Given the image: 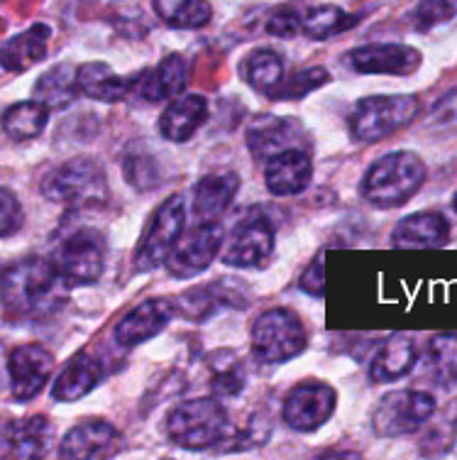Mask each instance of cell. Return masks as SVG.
I'll list each match as a JSON object with an SVG mask.
<instances>
[{
    "instance_id": "obj_1",
    "label": "cell",
    "mask_w": 457,
    "mask_h": 460,
    "mask_svg": "<svg viewBox=\"0 0 457 460\" xmlns=\"http://www.w3.org/2000/svg\"><path fill=\"white\" fill-rule=\"evenodd\" d=\"M59 275L52 260L22 257L0 275V301L10 319L25 321L44 316L59 301Z\"/></svg>"
},
{
    "instance_id": "obj_2",
    "label": "cell",
    "mask_w": 457,
    "mask_h": 460,
    "mask_svg": "<svg viewBox=\"0 0 457 460\" xmlns=\"http://www.w3.org/2000/svg\"><path fill=\"white\" fill-rule=\"evenodd\" d=\"M426 181V162L416 152H391L379 157L362 179V196L379 208L409 204Z\"/></svg>"
},
{
    "instance_id": "obj_3",
    "label": "cell",
    "mask_w": 457,
    "mask_h": 460,
    "mask_svg": "<svg viewBox=\"0 0 457 460\" xmlns=\"http://www.w3.org/2000/svg\"><path fill=\"white\" fill-rule=\"evenodd\" d=\"M42 194L74 211L101 208L108 201L106 172L91 157H74L44 177Z\"/></svg>"
},
{
    "instance_id": "obj_4",
    "label": "cell",
    "mask_w": 457,
    "mask_h": 460,
    "mask_svg": "<svg viewBox=\"0 0 457 460\" xmlns=\"http://www.w3.org/2000/svg\"><path fill=\"white\" fill-rule=\"evenodd\" d=\"M167 434L181 448L206 451L228 441L233 436V426L225 407L215 399H191L169 414Z\"/></svg>"
},
{
    "instance_id": "obj_5",
    "label": "cell",
    "mask_w": 457,
    "mask_h": 460,
    "mask_svg": "<svg viewBox=\"0 0 457 460\" xmlns=\"http://www.w3.org/2000/svg\"><path fill=\"white\" fill-rule=\"evenodd\" d=\"M421 113V101L411 93L399 96H367L355 103L350 113V130L355 140L372 145L411 125Z\"/></svg>"
},
{
    "instance_id": "obj_6",
    "label": "cell",
    "mask_w": 457,
    "mask_h": 460,
    "mask_svg": "<svg viewBox=\"0 0 457 460\" xmlns=\"http://www.w3.org/2000/svg\"><path fill=\"white\" fill-rule=\"evenodd\" d=\"M306 328L289 309H269L252 326V353L259 363L279 365L306 350Z\"/></svg>"
},
{
    "instance_id": "obj_7",
    "label": "cell",
    "mask_w": 457,
    "mask_h": 460,
    "mask_svg": "<svg viewBox=\"0 0 457 460\" xmlns=\"http://www.w3.org/2000/svg\"><path fill=\"white\" fill-rule=\"evenodd\" d=\"M52 265L66 287L98 282L106 265V245L96 230H74L54 250Z\"/></svg>"
},
{
    "instance_id": "obj_8",
    "label": "cell",
    "mask_w": 457,
    "mask_h": 460,
    "mask_svg": "<svg viewBox=\"0 0 457 460\" xmlns=\"http://www.w3.org/2000/svg\"><path fill=\"white\" fill-rule=\"evenodd\" d=\"M435 414V399L423 390H394L379 399L372 411V429L384 438H399L418 431Z\"/></svg>"
},
{
    "instance_id": "obj_9",
    "label": "cell",
    "mask_w": 457,
    "mask_h": 460,
    "mask_svg": "<svg viewBox=\"0 0 457 460\" xmlns=\"http://www.w3.org/2000/svg\"><path fill=\"white\" fill-rule=\"evenodd\" d=\"M186 223V204L184 196H169L164 204L159 206L147 228L142 233L140 243H137V252H135V265L140 267L142 272L154 270L162 262H167L171 250L184 235Z\"/></svg>"
},
{
    "instance_id": "obj_10",
    "label": "cell",
    "mask_w": 457,
    "mask_h": 460,
    "mask_svg": "<svg viewBox=\"0 0 457 460\" xmlns=\"http://www.w3.org/2000/svg\"><path fill=\"white\" fill-rule=\"evenodd\" d=\"M225 233L220 228V221H198L186 235L179 238V243L167 257L169 275L176 279H191L201 275L206 267L211 265L218 250L223 248Z\"/></svg>"
},
{
    "instance_id": "obj_11",
    "label": "cell",
    "mask_w": 457,
    "mask_h": 460,
    "mask_svg": "<svg viewBox=\"0 0 457 460\" xmlns=\"http://www.w3.org/2000/svg\"><path fill=\"white\" fill-rule=\"evenodd\" d=\"M274 250V228L264 216L255 213L245 221H240L230 230L223 250V262L230 267H259L267 265V260Z\"/></svg>"
},
{
    "instance_id": "obj_12",
    "label": "cell",
    "mask_w": 457,
    "mask_h": 460,
    "mask_svg": "<svg viewBox=\"0 0 457 460\" xmlns=\"http://www.w3.org/2000/svg\"><path fill=\"white\" fill-rule=\"evenodd\" d=\"M335 390L323 382H301L286 394L284 421L301 434L316 431L335 411Z\"/></svg>"
},
{
    "instance_id": "obj_13",
    "label": "cell",
    "mask_w": 457,
    "mask_h": 460,
    "mask_svg": "<svg viewBox=\"0 0 457 460\" xmlns=\"http://www.w3.org/2000/svg\"><path fill=\"white\" fill-rule=\"evenodd\" d=\"M54 370V355L37 343L13 348L8 355L10 394L18 402H30L44 390Z\"/></svg>"
},
{
    "instance_id": "obj_14",
    "label": "cell",
    "mask_w": 457,
    "mask_h": 460,
    "mask_svg": "<svg viewBox=\"0 0 457 460\" xmlns=\"http://www.w3.org/2000/svg\"><path fill=\"white\" fill-rule=\"evenodd\" d=\"M52 436L47 416L0 419V458H42Z\"/></svg>"
},
{
    "instance_id": "obj_15",
    "label": "cell",
    "mask_w": 457,
    "mask_h": 460,
    "mask_svg": "<svg viewBox=\"0 0 457 460\" xmlns=\"http://www.w3.org/2000/svg\"><path fill=\"white\" fill-rule=\"evenodd\" d=\"M120 446L123 438L113 424L101 419H88L64 436V441L59 443V456L71 460L110 458L120 451Z\"/></svg>"
},
{
    "instance_id": "obj_16",
    "label": "cell",
    "mask_w": 457,
    "mask_h": 460,
    "mask_svg": "<svg viewBox=\"0 0 457 460\" xmlns=\"http://www.w3.org/2000/svg\"><path fill=\"white\" fill-rule=\"evenodd\" d=\"M347 62L360 74L409 76L421 66V52L409 45H365L352 49Z\"/></svg>"
},
{
    "instance_id": "obj_17",
    "label": "cell",
    "mask_w": 457,
    "mask_h": 460,
    "mask_svg": "<svg viewBox=\"0 0 457 460\" xmlns=\"http://www.w3.org/2000/svg\"><path fill=\"white\" fill-rule=\"evenodd\" d=\"M174 319V306L167 299H147L137 304L135 309L115 326V341L123 348H135V345L150 341L157 333L169 326Z\"/></svg>"
},
{
    "instance_id": "obj_18",
    "label": "cell",
    "mask_w": 457,
    "mask_h": 460,
    "mask_svg": "<svg viewBox=\"0 0 457 460\" xmlns=\"http://www.w3.org/2000/svg\"><path fill=\"white\" fill-rule=\"evenodd\" d=\"M247 147L252 150L257 160H269L274 155L286 150H303V135L301 128L294 120L284 118H257L255 123L247 130Z\"/></svg>"
},
{
    "instance_id": "obj_19",
    "label": "cell",
    "mask_w": 457,
    "mask_h": 460,
    "mask_svg": "<svg viewBox=\"0 0 457 460\" xmlns=\"http://www.w3.org/2000/svg\"><path fill=\"white\" fill-rule=\"evenodd\" d=\"M186 84H189V64L181 54H169L154 69L135 79V91L150 103H162L181 96Z\"/></svg>"
},
{
    "instance_id": "obj_20",
    "label": "cell",
    "mask_w": 457,
    "mask_h": 460,
    "mask_svg": "<svg viewBox=\"0 0 457 460\" xmlns=\"http://www.w3.org/2000/svg\"><path fill=\"white\" fill-rule=\"evenodd\" d=\"M313 177V164L306 150H286L267 160L264 181L274 196L301 194Z\"/></svg>"
},
{
    "instance_id": "obj_21",
    "label": "cell",
    "mask_w": 457,
    "mask_h": 460,
    "mask_svg": "<svg viewBox=\"0 0 457 460\" xmlns=\"http://www.w3.org/2000/svg\"><path fill=\"white\" fill-rule=\"evenodd\" d=\"M450 240V221L440 211L406 216L391 235L394 248H443Z\"/></svg>"
},
{
    "instance_id": "obj_22",
    "label": "cell",
    "mask_w": 457,
    "mask_h": 460,
    "mask_svg": "<svg viewBox=\"0 0 457 460\" xmlns=\"http://www.w3.org/2000/svg\"><path fill=\"white\" fill-rule=\"evenodd\" d=\"M208 120V101L198 93L174 98L167 111L159 115V133L169 142H186Z\"/></svg>"
},
{
    "instance_id": "obj_23",
    "label": "cell",
    "mask_w": 457,
    "mask_h": 460,
    "mask_svg": "<svg viewBox=\"0 0 457 460\" xmlns=\"http://www.w3.org/2000/svg\"><path fill=\"white\" fill-rule=\"evenodd\" d=\"M240 179L235 172H213L196 184L194 213L198 221H220L235 201Z\"/></svg>"
},
{
    "instance_id": "obj_24",
    "label": "cell",
    "mask_w": 457,
    "mask_h": 460,
    "mask_svg": "<svg viewBox=\"0 0 457 460\" xmlns=\"http://www.w3.org/2000/svg\"><path fill=\"white\" fill-rule=\"evenodd\" d=\"M49 37H52V30L42 22H37L20 35L10 37L8 42L0 47V66L13 74L32 69L47 57Z\"/></svg>"
},
{
    "instance_id": "obj_25",
    "label": "cell",
    "mask_w": 457,
    "mask_h": 460,
    "mask_svg": "<svg viewBox=\"0 0 457 460\" xmlns=\"http://www.w3.org/2000/svg\"><path fill=\"white\" fill-rule=\"evenodd\" d=\"M76 86L83 96L101 103H120L135 91V79L118 76L108 64L88 62L76 69Z\"/></svg>"
},
{
    "instance_id": "obj_26",
    "label": "cell",
    "mask_w": 457,
    "mask_h": 460,
    "mask_svg": "<svg viewBox=\"0 0 457 460\" xmlns=\"http://www.w3.org/2000/svg\"><path fill=\"white\" fill-rule=\"evenodd\" d=\"M101 365L91 353L81 350L64 365L52 385V397L57 402H79L101 382Z\"/></svg>"
},
{
    "instance_id": "obj_27",
    "label": "cell",
    "mask_w": 457,
    "mask_h": 460,
    "mask_svg": "<svg viewBox=\"0 0 457 460\" xmlns=\"http://www.w3.org/2000/svg\"><path fill=\"white\" fill-rule=\"evenodd\" d=\"M416 343L406 333H396L382 345L372 358L370 377L372 382H396L406 377L416 365Z\"/></svg>"
},
{
    "instance_id": "obj_28",
    "label": "cell",
    "mask_w": 457,
    "mask_h": 460,
    "mask_svg": "<svg viewBox=\"0 0 457 460\" xmlns=\"http://www.w3.org/2000/svg\"><path fill=\"white\" fill-rule=\"evenodd\" d=\"M76 91V69H71L69 64H57L37 79L35 101L44 103L49 111H64L74 103Z\"/></svg>"
},
{
    "instance_id": "obj_29",
    "label": "cell",
    "mask_w": 457,
    "mask_h": 460,
    "mask_svg": "<svg viewBox=\"0 0 457 460\" xmlns=\"http://www.w3.org/2000/svg\"><path fill=\"white\" fill-rule=\"evenodd\" d=\"M49 123V108L40 101H20L3 113V130L10 140L27 142L35 140Z\"/></svg>"
},
{
    "instance_id": "obj_30",
    "label": "cell",
    "mask_w": 457,
    "mask_h": 460,
    "mask_svg": "<svg viewBox=\"0 0 457 460\" xmlns=\"http://www.w3.org/2000/svg\"><path fill=\"white\" fill-rule=\"evenodd\" d=\"M242 76L255 91L274 96L284 84L282 57L272 49H252L242 62Z\"/></svg>"
},
{
    "instance_id": "obj_31",
    "label": "cell",
    "mask_w": 457,
    "mask_h": 460,
    "mask_svg": "<svg viewBox=\"0 0 457 460\" xmlns=\"http://www.w3.org/2000/svg\"><path fill=\"white\" fill-rule=\"evenodd\" d=\"M152 8L169 27L179 30H198L208 25L213 8L208 0H152Z\"/></svg>"
},
{
    "instance_id": "obj_32",
    "label": "cell",
    "mask_w": 457,
    "mask_h": 460,
    "mask_svg": "<svg viewBox=\"0 0 457 460\" xmlns=\"http://www.w3.org/2000/svg\"><path fill=\"white\" fill-rule=\"evenodd\" d=\"M428 375L440 387H457V333H438L426 348Z\"/></svg>"
},
{
    "instance_id": "obj_33",
    "label": "cell",
    "mask_w": 457,
    "mask_h": 460,
    "mask_svg": "<svg viewBox=\"0 0 457 460\" xmlns=\"http://www.w3.org/2000/svg\"><path fill=\"white\" fill-rule=\"evenodd\" d=\"M357 20H360V15L345 13L338 5H316L301 18V30L313 40H328V37L340 35L345 30L355 27Z\"/></svg>"
},
{
    "instance_id": "obj_34",
    "label": "cell",
    "mask_w": 457,
    "mask_h": 460,
    "mask_svg": "<svg viewBox=\"0 0 457 460\" xmlns=\"http://www.w3.org/2000/svg\"><path fill=\"white\" fill-rule=\"evenodd\" d=\"M125 179L127 184H132L137 191H147L159 184V167L152 155L145 152H132L125 157Z\"/></svg>"
},
{
    "instance_id": "obj_35",
    "label": "cell",
    "mask_w": 457,
    "mask_h": 460,
    "mask_svg": "<svg viewBox=\"0 0 457 460\" xmlns=\"http://www.w3.org/2000/svg\"><path fill=\"white\" fill-rule=\"evenodd\" d=\"M457 15V0H416L411 20L418 30H431Z\"/></svg>"
},
{
    "instance_id": "obj_36",
    "label": "cell",
    "mask_w": 457,
    "mask_h": 460,
    "mask_svg": "<svg viewBox=\"0 0 457 460\" xmlns=\"http://www.w3.org/2000/svg\"><path fill=\"white\" fill-rule=\"evenodd\" d=\"M328 81H330V74L326 69H321V66H313V69H301L296 71L289 81H284L279 91L282 93H277V98H301L311 93V91L321 89V86H326Z\"/></svg>"
},
{
    "instance_id": "obj_37",
    "label": "cell",
    "mask_w": 457,
    "mask_h": 460,
    "mask_svg": "<svg viewBox=\"0 0 457 460\" xmlns=\"http://www.w3.org/2000/svg\"><path fill=\"white\" fill-rule=\"evenodd\" d=\"M245 387V375L238 365H228V367H218L213 372L211 390L215 397H235Z\"/></svg>"
},
{
    "instance_id": "obj_38",
    "label": "cell",
    "mask_w": 457,
    "mask_h": 460,
    "mask_svg": "<svg viewBox=\"0 0 457 460\" xmlns=\"http://www.w3.org/2000/svg\"><path fill=\"white\" fill-rule=\"evenodd\" d=\"M22 226V206L18 196L0 186V238L13 235Z\"/></svg>"
},
{
    "instance_id": "obj_39",
    "label": "cell",
    "mask_w": 457,
    "mask_h": 460,
    "mask_svg": "<svg viewBox=\"0 0 457 460\" xmlns=\"http://www.w3.org/2000/svg\"><path fill=\"white\" fill-rule=\"evenodd\" d=\"M267 32L274 37H294L296 32H301V15L294 8H277L274 13H269V18L264 22Z\"/></svg>"
},
{
    "instance_id": "obj_40",
    "label": "cell",
    "mask_w": 457,
    "mask_h": 460,
    "mask_svg": "<svg viewBox=\"0 0 457 460\" xmlns=\"http://www.w3.org/2000/svg\"><path fill=\"white\" fill-rule=\"evenodd\" d=\"M323 260H326V252L313 257V262L306 267V272L301 277V289L311 296H321L326 292V267H323Z\"/></svg>"
},
{
    "instance_id": "obj_41",
    "label": "cell",
    "mask_w": 457,
    "mask_h": 460,
    "mask_svg": "<svg viewBox=\"0 0 457 460\" xmlns=\"http://www.w3.org/2000/svg\"><path fill=\"white\" fill-rule=\"evenodd\" d=\"M453 208H455V213H457V191H455V196H453Z\"/></svg>"
}]
</instances>
